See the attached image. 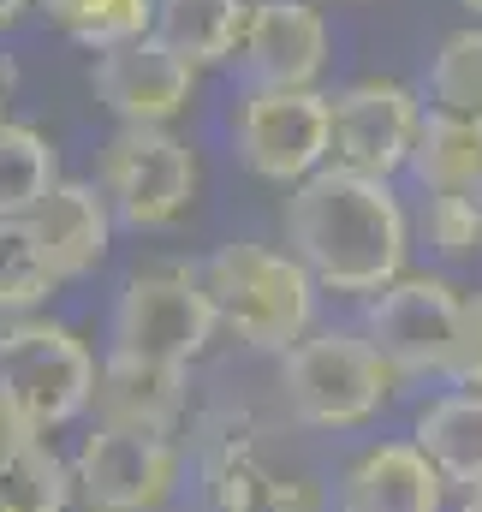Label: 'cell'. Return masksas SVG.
Returning <instances> with one entry per match:
<instances>
[{
	"label": "cell",
	"mask_w": 482,
	"mask_h": 512,
	"mask_svg": "<svg viewBox=\"0 0 482 512\" xmlns=\"http://www.w3.org/2000/svg\"><path fill=\"white\" fill-rule=\"evenodd\" d=\"M280 239L304 262V274L334 298H375L387 280L411 268V209L393 179H363L346 167H322L280 203Z\"/></svg>",
	"instance_id": "6da1fadb"
},
{
	"label": "cell",
	"mask_w": 482,
	"mask_h": 512,
	"mask_svg": "<svg viewBox=\"0 0 482 512\" xmlns=\"http://www.w3.org/2000/svg\"><path fill=\"white\" fill-rule=\"evenodd\" d=\"M203 292L215 304V328L250 358L292 352L322 316V286L304 274V262L262 239L221 245L203 262Z\"/></svg>",
	"instance_id": "7a4b0ae2"
},
{
	"label": "cell",
	"mask_w": 482,
	"mask_h": 512,
	"mask_svg": "<svg viewBox=\"0 0 482 512\" xmlns=\"http://www.w3.org/2000/svg\"><path fill=\"white\" fill-rule=\"evenodd\" d=\"M274 387H280L286 417L316 435L369 429L399 393L393 370L381 364V352L358 328H322V322L292 352L274 358Z\"/></svg>",
	"instance_id": "3957f363"
},
{
	"label": "cell",
	"mask_w": 482,
	"mask_h": 512,
	"mask_svg": "<svg viewBox=\"0 0 482 512\" xmlns=\"http://www.w3.org/2000/svg\"><path fill=\"white\" fill-rule=\"evenodd\" d=\"M197 489L209 512H334L328 477L280 465L244 411H209L197 435Z\"/></svg>",
	"instance_id": "277c9868"
},
{
	"label": "cell",
	"mask_w": 482,
	"mask_h": 512,
	"mask_svg": "<svg viewBox=\"0 0 482 512\" xmlns=\"http://www.w3.org/2000/svg\"><path fill=\"white\" fill-rule=\"evenodd\" d=\"M215 304L203 292L197 262H149L125 274L108 310V352L149 358V364H179L191 370L215 346Z\"/></svg>",
	"instance_id": "5b68a950"
},
{
	"label": "cell",
	"mask_w": 482,
	"mask_h": 512,
	"mask_svg": "<svg viewBox=\"0 0 482 512\" xmlns=\"http://www.w3.org/2000/svg\"><path fill=\"white\" fill-rule=\"evenodd\" d=\"M203 185L197 149L173 126H114L96 155V191L125 233H167L191 215Z\"/></svg>",
	"instance_id": "8992f818"
},
{
	"label": "cell",
	"mask_w": 482,
	"mask_h": 512,
	"mask_svg": "<svg viewBox=\"0 0 482 512\" xmlns=\"http://www.w3.org/2000/svg\"><path fill=\"white\" fill-rule=\"evenodd\" d=\"M0 387L36 423V435H60L90 417L96 393V352L78 328L54 316H12L0 322Z\"/></svg>",
	"instance_id": "52a82bcc"
},
{
	"label": "cell",
	"mask_w": 482,
	"mask_h": 512,
	"mask_svg": "<svg viewBox=\"0 0 482 512\" xmlns=\"http://www.w3.org/2000/svg\"><path fill=\"white\" fill-rule=\"evenodd\" d=\"M459 304L465 292L447 274L405 268L387 280L375 298H363V340L381 352L399 387H447L453 364V334H459Z\"/></svg>",
	"instance_id": "ba28073f"
},
{
	"label": "cell",
	"mask_w": 482,
	"mask_h": 512,
	"mask_svg": "<svg viewBox=\"0 0 482 512\" xmlns=\"http://www.w3.org/2000/svg\"><path fill=\"white\" fill-rule=\"evenodd\" d=\"M66 459H72V512H167L185 483V453L173 435L90 423V435Z\"/></svg>",
	"instance_id": "9c48e42d"
},
{
	"label": "cell",
	"mask_w": 482,
	"mask_h": 512,
	"mask_svg": "<svg viewBox=\"0 0 482 512\" xmlns=\"http://www.w3.org/2000/svg\"><path fill=\"white\" fill-rule=\"evenodd\" d=\"M233 155L262 185H304L328 167V96L322 90H244L233 120Z\"/></svg>",
	"instance_id": "30bf717a"
},
{
	"label": "cell",
	"mask_w": 482,
	"mask_h": 512,
	"mask_svg": "<svg viewBox=\"0 0 482 512\" xmlns=\"http://www.w3.org/2000/svg\"><path fill=\"white\" fill-rule=\"evenodd\" d=\"M423 126V90L405 78H352L328 96V167L399 179Z\"/></svg>",
	"instance_id": "8fae6325"
},
{
	"label": "cell",
	"mask_w": 482,
	"mask_h": 512,
	"mask_svg": "<svg viewBox=\"0 0 482 512\" xmlns=\"http://www.w3.org/2000/svg\"><path fill=\"white\" fill-rule=\"evenodd\" d=\"M328 54H334V30L322 6L250 0L233 66H239L244 90H316V78L328 72Z\"/></svg>",
	"instance_id": "7c38bea8"
},
{
	"label": "cell",
	"mask_w": 482,
	"mask_h": 512,
	"mask_svg": "<svg viewBox=\"0 0 482 512\" xmlns=\"http://www.w3.org/2000/svg\"><path fill=\"white\" fill-rule=\"evenodd\" d=\"M90 96L120 120V126H173L197 102V66H185L167 42L137 36L90 66Z\"/></svg>",
	"instance_id": "4fadbf2b"
},
{
	"label": "cell",
	"mask_w": 482,
	"mask_h": 512,
	"mask_svg": "<svg viewBox=\"0 0 482 512\" xmlns=\"http://www.w3.org/2000/svg\"><path fill=\"white\" fill-rule=\"evenodd\" d=\"M334 512H447L453 489L435 477V465L405 441L381 435L363 441L358 453L334 471Z\"/></svg>",
	"instance_id": "5bb4252c"
},
{
	"label": "cell",
	"mask_w": 482,
	"mask_h": 512,
	"mask_svg": "<svg viewBox=\"0 0 482 512\" xmlns=\"http://www.w3.org/2000/svg\"><path fill=\"white\" fill-rule=\"evenodd\" d=\"M185 411H191V370H179V364H149V358H125V352L96 358L90 423L143 429V435H179Z\"/></svg>",
	"instance_id": "9a60e30c"
},
{
	"label": "cell",
	"mask_w": 482,
	"mask_h": 512,
	"mask_svg": "<svg viewBox=\"0 0 482 512\" xmlns=\"http://www.w3.org/2000/svg\"><path fill=\"white\" fill-rule=\"evenodd\" d=\"M24 221H30V233H36V245H42L60 286L96 274L108 262V251H114V233H120L108 197L96 191V179H66V173Z\"/></svg>",
	"instance_id": "2e32d148"
},
{
	"label": "cell",
	"mask_w": 482,
	"mask_h": 512,
	"mask_svg": "<svg viewBox=\"0 0 482 512\" xmlns=\"http://www.w3.org/2000/svg\"><path fill=\"white\" fill-rule=\"evenodd\" d=\"M405 441L435 465V477H441L453 495L482 489V393H465V387L429 393V399L417 405Z\"/></svg>",
	"instance_id": "e0dca14e"
},
{
	"label": "cell",
	"mask_w": 482,
	"mask_h": 512,
	"mask_svg": "<svg viewBox=\"0 0 482 512\" xmlns=\"http://www.w3.org/2000/svg\"><path fill=\"white\" fill-rule=\"evenodd\" d=\"M405 179L423 197H482V120L423 108Z\"/></svg>",
	"instance_id": "ac0fdd59"
},
{
	"label": "cell",
	"mask_w": 482,
	"mask_h": 512,
	"mask_svg": "<svg viewBox=\"0 0 482 512\" xmlns=\"http://www.w3.org/2000/svg\"><path fill=\"white\" fill-rule=\"evenodd\" d=\"M244 12L250 0H155V18H149V36L167 42L185 66H233V48H239Z\"/></svg>",
	"instance_id": "d6986e66"
},
{
	"label": "cell",
	"mask_w": 482,
	"mask_h": 512,
	"mask_svg": "<svg viewBox=\"0 0 482 512\" xmlns=\"http://www.w3.org/2000/svg\"><path fill=\"white\" fill-rule=\"evenodd\" d=\"M60 185L54 137L24 120H0V221H24Z\"/></svg>",
	"instance_id": "ffe728a7"
},
{
	"label": "cell",
	"mask_w": 482,
	"mask_h": 512,
	"mask_svg": "<svg viewBox=\"0 0 482 512\" xmlns=\"http://www.w3.org/2000/svg\"><path fill=\"white\" fill-rule=\"evenodd\" d=\"M36 12H42L60 36H72L78 48L108 54V48H120V42L149 36L155 0H36Z\"/></svg>",
	"instance_id": "44dd1931"
},
{
	"label": "cell",
	"mask_w": 482,
	"mask_h": 512,
	"mask_svg": "<svg viewBox=\"0 0 482 512\" xmlns=\"http://www.w3.org/2000/svg\"><path fill=\"white\" fill-rule=\"evenodd\" d=\"M423 108L459 114V120H482V24L453 30V36L429 54Z\"/></svg>",
	"instance_id": "7402d4cb"
},
{
	"label": "cell",
	"mask_w": 482,
	"mask_h": 512,
	"mask_svg": "<svg viewBox=\"0 0 482 512\" xmlns=\"http://www.w3.org/2000/svg\"><path fill=\"white\" fill-rule=\"evenodd\" d=\"M54 292H60V280H54L42 245H36L30 221H0V322L42 316Z\"/></svg>",
	"instance_id": "603a6c76"
},
{
	"label": "cell",
	"mask_w": 482,
	"mask_h": 512,
	"mask_svg": "<svg viewBox=\"0 0 482 512\" xmlns=\"http://www.w3.org/2000/svg\"><path fill=\"white\" fill-rule=\"evenodd\" d=\"M0 501L12 512H72V459L42 435L0 471Z\"/></svg>",
	"instance_id": "cb8c5ba5"
},
{
	"label": "cell",
	"mask_w": 482,
	"mask_h": 512,
	"mask_svg": "<svg viewBox=\"0 0 482 512\" xmlns=\"http://www.w3.org/2000/svg\"><path fill=\"white\" fill-rule=\"evenodd\" d=\"M417 239L441 262H477L482 256V197H423Z\"/></svg>",
	"instance_id": "d4e9b609"
},
{
	"label": "cell",
	"mask_w": 482,
	"mask_h": 512,
	"mask_svg": "<svg viewBox=\"0 0 482 512\" xmlns=\"http://www.w3.org/2000/svg\"><path fill=\"white\" fill-rule=\"evenodd\" d=\"M447 387L482 393V286H477V292H465V304H459V334H453Z\"/></svg>",
	"instance_id": "484cf974"
},
{
	"label": "cell",
	"mask_w": 482,
	"mask_h": 512,
	"mask_svg": "<svg viewBox=\"0 0 482 512\" xmlns=\"http://www.w3.org/2000/svg\"><path fill=\"white\" fill-rule=\"evenodd\" d=\"M30 441H42V435H36V423H30V417L18 411V399L0 387V471H6V465H12Z\"/></svg>",
	"instance_id": "4316f807"
},
{
	"label": "cell",
	"mask_w": 482,
	"mask_h": 512,
	"mask_svg": "<svg viewBox=\"0 0 482 512\" xmlns=\"http://www.w3.org/2000/svg\"><path fill=\"white\" fill-rule=\"evenodd\" d=\"M30 6H36V0H0V30H12V24L30 12Z\"/></svg>",
	"instance_id": "83f0119b"
},
{
	"label": "cell",
	"mask_w": 482,
	"mask_h": 512,
	"mask_svg": "<svg viewBox=\"0 0 482 512\" xmlns=\"http://www.w3.org/2000/svg\"><path fill=\"white\" fill-rule=\"evenodd\" d=\"M447 512H482V489H471V495H453V507Z\"/></svg>",
	"instance_id": "f1b7e54d"
},
{
	"label": "cell",
	"mask_w": 482,
	"mask_h": 512,
	"mask_svg": "<svg viewBox=\"0 0 482 512\" xmlns=\"http://www.w3.org/2000/svg\"><path fill=\"white\" fill-rule=\"evenodd\" d=\"M453 6H465V12H471V18L482 24V0H453Z\"/></svg>",
	"instance_id": "f546056e"
},
{
	"label": "cell",
	"mask_w": 482,
	"mask_h": 512,
	"mask_svg": "<svg viewBox=\"0 0 482 512\" xmlns=\"http://www.w3.org/2000/svg\"><path fill=\"white\" fill-rule=\"evenodd\" d=\"M0 120H6V96H0Z\"/></svg>",
	"instance_id": "4dcf8cb0"
},
{
	"label": "cell",
	"mask_w": 482,
	"mask_h": 512,
	"mask_svg": "<svg viewBox=\"0 0 482 512\" xmlns=\"http://www.w3.org/2000/svg\"><path fill=\"white\" fill-rule=\"evenodd\" d=\"M0 512H12V507H6V501H0Z\"/></svg>",
	"instance_id": "1f68e13d"
}]
</instances>
